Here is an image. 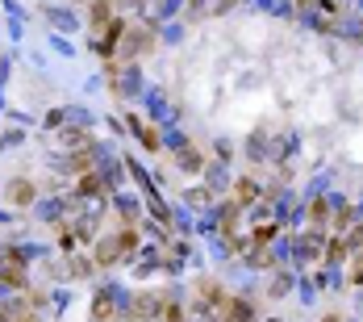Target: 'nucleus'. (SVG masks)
<instances>
[{
  "label": "nucleus",
  "mask_w": 363,
  "mask_h": 322,
  "mask_svg": "<svg viewBox=\"0 0 363 322\" xmlns=\"http://www.w3.org/2000/svg\"><path fill=\"white\" fill-rule=\"evenodd\" d=\"M163 306H167V289H138V293H130V318L134 322H163Z\"/></svg>",
  "instance_id": "obj_1"
},
{
  "label": "nucleus",
  "mask_w": 363,
  "mask_h": 322,
  "mask_svg": "<svg viewBox=\"0 0 363 322\" xmlns=\"http://www.w3.org/2000/svg\"><path fill=\"white\" fill-rule=\"evenodd\" d=\"M130 63H138V55L146 50H155V34L146 30V26H125V34H121V46H117Z\"/></svg>",
  "instance_id": "obj_2"
},
{
  "label": "nucleus",
  "mask_w": 363,
  "mask_h": 322,
  "mask_svg": "<svg viewBox=\"0 0 363 322\" xmlns=\"http://www.w3.org/2000/svg\"><path fill=\"white\" fill-rule=\"evenodd\" d=\"M109 84H113V92H117L121 101L138 97V88H143V72H138V63H125V68H109Z\"/></svg>",
  "instance_id": "obj_3"
},
{
  "label": "nucleus",
  "mask_w": 363,
  "mask_h": 322,
  "mask_svg": "<svg viewBox=\"0 0 363 322\" xmlns=\"http://www.w3.org/2000/svg\"><path fill=\"white\" fill-rule=\"evenodd\" d=\"M125 255H121V243H117V235H105V239H96V247H92V264L96 268H113V264H121Z\"/></svg>",
  "instance_id": "obj_4"
},
{
  "label": "nucleus",
  "mask_w": 363,
  "mask_h": 322,
  "mask_svg": "<svg viewBox=\"0 0 363 322\" xmlns=\"http://www.w3.org/2000/svg\"><path fill=\"white\" fill-rule=\"evenodd\" d=\"M34 197H38L34 180L17 176L13 184H9V205H17V210H34Z\"/></svg>",
  "instance_id": "obj_5"
},
{
  "label": "nucleus",
  "mask_w": 363,
  "mask_h": 322,
  "mask_svg": "<svg viewBox=\"0 0 363 322\" xmlns=\"http://www.w3.org/2000/svg\"><path fill=\"white\" fill-rule=\"evenodd\" d=\"M130 130H134V139H138L146 151H159V146H163V134H159V126H146L143 117H134V113H130Z\"/></svg>",
  "instance_id": "obj_6"
},
{
  "label": "nucleus",
  "mask_w": 363,
  "mask_h": 322,
  "mask_svg": "<svg viewBox=\"0 0 363 322\" xmlns=\"http://www.w3.org/2000/svg\"><path fill=\"white\" fill-rule=\"evenodd\" d=\"M92 272H96L92 255H75V251H72V255L63 259V277H72V281H88Z\"/></svg>",
  "instance_id": "obj_7"
},
{
  "label": "nucleus",
  "mask_w": 363,
  "mask_h": 322,
  "mask_svg": "<svg viewBox=\"0 0 363 322\" xmlns=\"http://www.w3.org/2000/svg\"><path fill=\"white\" fill-rule=\"evenodd\" d=\"M230 201H238L242 210H247V205H259V201H263V188H259L251 176H242V180H234V197H230Z\"/></svg>",
  "instance_id": "obj_8"
},
{
  "label": "nucleus",
  "mask_w": 363,
  "mask_h": 322,
  "mask_svg": "<svg viewBox=\"0 0 363 322\" xmlns=\"http://www.w3.org/2000/svg\"><path fill=\"white\" fill-rule=\"evenodd\" d=\"M234 0H188V17L201 21V17H221Z\"/></svg>",
  "instance_id": "obj_9"
},
{
  "label": "nucleus",
  "mask_w": 363,
  "mask_h": 322,
  "mask_svg": "<svg viewBox=\"0 0 363 322\" xmlns=\"http://www.w3.org/2000/svg\"><path fill=\"white\" fill-rule=\"evenodd\" d=\"M176 163H180V168L188 172V176H196V172H205V155H201V151H196L192 143L176 151Z\"/></svg>",
  "instance_id": "obj_10"
},
{
  "label": "nucleus",
  "mask_w": 363,
  "mask_h": 322,
  "mask_svg": "<svg viewBox=\"0 0 363 322\" xmlns=\"http://www.w3.org/2000/svg\"><path fill=\"white\" fill-rule=\"evenodd\" d=\"M59 143L67 146V151H79V146H88L92 143V139H88V126H63V130H59Z\"/></svg>",
  "instance_id": "obj_11"
},
{
  "label": "nucleus",
  "mask_w": 363,
  "mask_h": 322,
  "mask_svg": "<svg viewBox=\"0 0 363 322\" xmlns=\"http://www.w3.org/2000/svg\"><path fill=\"white\" fill-rule=\"evenodd\" d=\"M113 4H117V0H92V9H88L92 26H109L113 21Z\"/></svg>",
  "instance_id": "obj_12"
},
{
  "label": "nucleus",
  "mask_w": 363,
  "mask_h": 322,
  "mask_svg": "<svg viewBox=\"0 0 363 322\" xmlns=\"http://www.w3.org/2000/svg\"><path fill=\"white\" fill-rule=\"evenodd\" d=\"M117 243H121V255H125V259H134V251H138V226L117 230Z\"/></svg>",
  "instance_id": "obj_13"
},
{
  "label": "nucleus",
  "mask_w": 363,
  "mask_h": 322,
  "mask_svg": "<svg viewBox=\"0 0 363 322\" xmlns=\"http://www.w3.org/2000/svg\"><path fill=\"white\" fill-rule=\"evenodd\" d=\"M46 17H50L59 30H72V26H75V13H72V9H67V13H63V9H46Z\"/></svg>",
  "instance_id": "obj_14"
},
{
  "label": "nucleus",
  "mask_w": 363,
  "mask_h": 322,
  "mask_svg": "<svg viewBox=\"0 0 363 322\" xmlns=\"http://www.w3.org/2000/svg\"><path fill=\"white\" fill-rule=\"evenodd\" d=\"M188 205L205 210V205H209V188H192V193H188Z\"/></svg>",
  "instance_id": "obj_15"
},
{
  "label": "nucleus",
  "mask_w": 363,
  "mask_h": 322,
  "mask_svg": "<svg viewBox=\"0 0 363 322\" xmlns=\"http://www.w3.org/2000/svg\"><path fill=\"white\" fill-rule=\"evenodd\" d=\"M63 122H67V109H50V113H46V126H50V130L63 126Z\"/></svg>",
  "instance_id": "obj_16"
},
{
  "label": "nucleus",
  "mask_w": 363,
  "mask_h": 322,
  "mask_svg": "<svg viewBox=\"0 0 363 322\" xmlns=\"http://www.w3.org/2000/svg\"><path fill=\"white\" fill-rule=\"evenodd\" d=\"M289 289H292V281H289V277H276V281H272V297H284Z\"/></svg>",
  "instance_id": "obj_17"
},
{
  "label": "nucleus",
  "mask_w": 363,
  "mask_h": 322,
  "mask_svg": "<svg viewBox=\"0 0 363 322\" xmlns=\"http://www.w3.org/2000/svg\"><path fill=\"white\" fill-rule=\"evenodd\" d=\"M322 322H338V318H334V314H326V318H322Z\"/></svg>",
  "instance_id": "obj_18"
},
{
  "label": "nucleus",
  "mask_w": 363,
  "mask_h": 322,
  "mask_svg": "<svg viewBox=\"0 0 363 322\" xmlns=\"http://www.w3.org/2000/svg\"><path fill=\"white\" fill-rule=\"evenodd\" d=\"M359 42H363V30H359Z\"/></svg>",
  "instance_id": "obj_19"
}]
</instances>
